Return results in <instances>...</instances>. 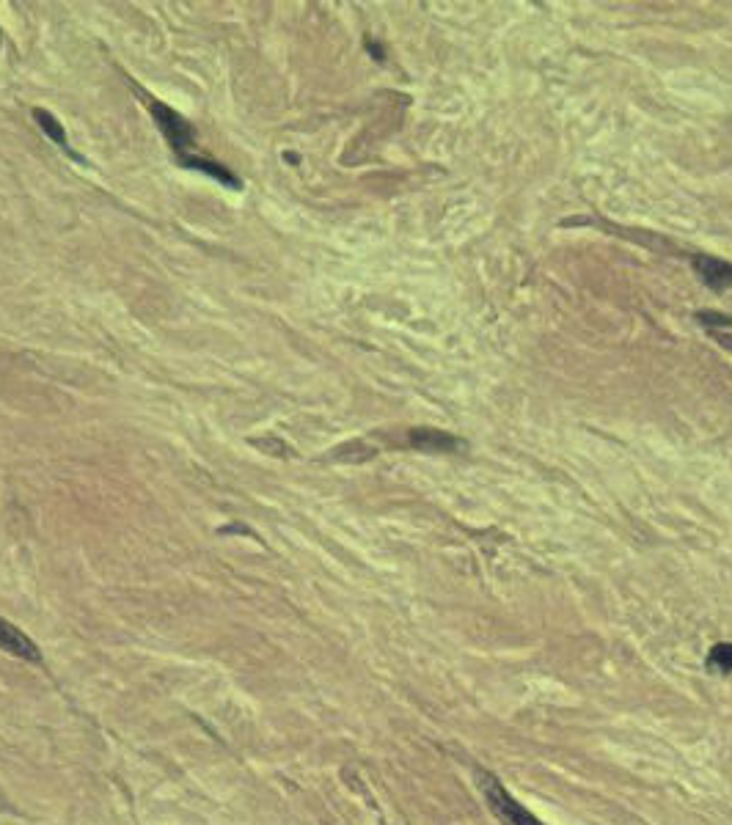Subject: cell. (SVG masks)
<instances>
[{
	"mask_svg": "<svg viewBox=\"0 0 732 825\" xmlns=\"http://www.w3.org/2000/svg\"><path fill=\"white\" fill-rule=\"evenodd\" d=\"M182 165H188V168H193V171H204L207 176H212V179H218L221 185L232 187V190H240V179L226 168V165L221 163H212V160H204V157H182L179 160Z\"/></svg>",
	"mask_w": 732,
	"mask_h": 825,
	"instance_id": "8992f818",
	"label": "cell"
},
{
	"mask_svg": "<svg viewBox=\"0 0 732 825\" xmlns=\"http://www.w3.org/2000/svg\"><path fill=\"white\" fill-rule=\"evenodd\" d=\"M0 649L9 652V655H17V658L31 660V663H42V652L34 644V638L25 636L20 627L6 622L3 616H0Z\"/></svg>",
	"mask_w": 732,
	"mask_h": 825,
	"instance_id": "3957f363",
	"label": "cell"
},
{
	"mask_svg": "<svg viewBox=\"0 0 732 825\" xmlns=\"http://www.w3.org/2000/svg\"><path fill=\"white\" fill-rule=\"evenodd\" d=\"M144 102L149 113H152V119L157 121L160 132H163V138L168 141V146L174 149V154L177 157H188V149L196 146V130L190 127V121H185L177 110L168 108L160 99L149 97V94H144Z\"/></svg>",
	"mask_w": 732,
	"mask_h": 825,
	"instance_id": "7a4b0ae2",
	"label": "cell"
},
{
	"mask_svg": "<svg viewBox=\"0 0 732 825\" xmlns=\"http://www.w3.org/2000/svg\"><path fill=\"white\" fill-rule=\"evenodd\" d=\"M34 119H36V124H39V127H42V132H45L47 138H50V141L56 143V146H61V149H64V152H69L72 154V157H75V160H80L78 154L72 152V149H69V138H67V132H64V127H61V121L56 119V116H53V113H50V110H42V108H34Z\"/></svg>",
	"mask_w": 732,
	"mask_h": 825,
	"instance_id": "52a82bcc",
	"label": "cell"
},
{
	"mask_svg": "<svg viewBox=\"0 0 732 825\" xmlns=\"http://www.w3.org/2000/svg\"><path fill=\"white\" fill-rule=\"evenodd\" d=\"M366 50H369V53H375V58H378V61H383V47H378V44L372 42V39H366Z\"/></svg>",
	"mask_w": 732,
	"mask_h": 825,
	"instance_id": "9c48e42d",
	"label": "cell"
},
{
	"mask_svg": "<svg viewBox=\"0 0 732 825\" xmlns=\"http://www.w3.org/2000/svg\"><path fill=\"white\" fill-rule=\"evenodd\" d=\"M411 446L419 451H455L463 443L441 429H411Z\"/></svg>",
	"mask_w": 732,
	"mask_h": 825,
	"instance_id": "5b68a950",
	"label": "cell"
},
{
	"mask_svg": "<svg viewBox=\"0 0 732 825\" xmlns=\"http://www.w3.org/2000/svg\"><path fill=\"white\" fill-rule=\"evenodd\" d=\"M477 781L479 790L485 795V801H488L490 812L499 817L501 825H543L526 806H521L510 792L504 790V784L493 773L477 770Z\"/></svg>",
	"mask_w": 732,
	"mask_h": 825,
	"instance_id": "6da1fadb",
	"label": "cell"
},
{
	"mask_svg": "<svg viewBox=\"0 0 732 825\" xmlns=\"http://www.w3.org/2000/svg\"><path fill=\"white\" fill-rule=\"evenodd\" d=\"M694 270L702 278V284L716 289V292H724L732 286V264L721 262V259H713V256H697L694 259Z\"/></svg>",
	"mask_w": 732,
	"mask_h": 825,
	"instance_id": "277c9868",
	"label": "cell"
},
{
	"mask_svg": "<svg viewBox=\"0 0 732 825\" xmlns=\"http://www.w3.org/2000/svg\"><path fill=\"white\" fill-rule=\"evenodd\" d=\"M708 669L719 671V674H730L732 671V644H716L708 655Z\"/></svg>",
	"mask_w": 732,
	"mask_h": 825,
	"instance_id": "ba28073f",
	"label": "cell"
}]
</instances>
